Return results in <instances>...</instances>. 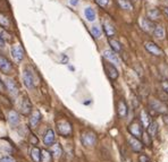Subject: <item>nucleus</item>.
I'll return each instance as SVG.
<instances>
[{"mask_svg":"<svg viewBox=\"0 0 168 162\" xmlns=\"http://www.w3.org/2000/svg\"><path fill=\"white\" fill-rule=\"evenodd\" d=\"M161 87H162L164 92H166L168 94V81H162L161 82Z\"/></svg>","mask_w":168,"mask_h":162,"instance_id":"obj_36","label":"nucleus"},{"mask_svg":"<svg viewBox=\"0 0 168 162\" xmlns=\"http://www.w3.org/2000/svg\"><path fill=\"white\" fill-rule=\"evenodd\" d=\"M96 141H97V136L93 132H84L82 133V136H81V142L84 146L90 147V146H93L96 144Z\"/></svg>","mask_w":168,"mask_h":162,"instance_id":"obj_3","label":"nucleus"},{"mask_svg":"<svg viewBox=\"0 0 168 162\" xmlns=\"http://www.w3.org/2000/svg\"><path fill=\"white\" fill-rule=\"evenodd\" d=\"M164 13L166 14V16H168V7L165 8V9H164Z\"/></svg>","mask_w":168,"mask_h":162,"instance_id":"obj_42","label":"nucleus"},{"mask_svg":"<svg viewBox=\"0 0 168 162\" xmlns=\"http://www.w3.org/2000/svg\"><path fill=\"white\" fill-rule=\"evenodd\" d=\"M147 129H148V130H147L148 134H149L151 137H156L158 133V124L156 121H151L149 126L147 127Z\"/></svg>","mask_w":168,"mask_h":162,"instance_id":"obj_22","label":"nucleus"},{"mask_svg":"<svg viewBox=\"0 0 168 162\" xmlns=\"http://www.w3.org/2000/svg\"><path fill=\"white\" fill-rule=\"evenodd\" d=\"M132 1H133V2H136V1H138V0H132Z\"/></svg>","mask_w":168,"mask_h":162,"instance_id":"obj_43","label":"nucleus"},{"mask_svg":"<svg viewBox=\"0 0 168 162\" xmlns=\"http://www.w3.org/2000/svg\"><path fill=\"white\" fill-rule=\"evenodd\" d=\"M6 91V86H5V83L1 81V78H0V92H5Z\"/></svg>","mask_w":168,"mask_h":162,"instance_id":"obj_38","label":"nucleus"},{"mask_svg":"<svg viewBox=\"0 0 168 162\" xmlns=\"http://www.w3.org/2000/svg\"><path fill=\"white\" fill-rule=\"evenodd\" d=\"M8 121L11 125H17L19 122V116L16 111H9L8 113Z\"/></svg>","mask_w":168,"mask_h":162,"instance_id":"obj_25","label":"nucleus"},{"mask_svg":"<svg viewBox=\"0 0 168 162\" xmlns=\"http://www.w3.org/2000/svg\"><path fill=\"white\" fill-rule=\"evenodd\" d=\"M102 26H104V31H105V33L107 34L108 38H111V36H114L116 34L115 27H114V25H112L110 22H108V21H104Z\"/></svg>","mask_w":168,"mask_h":162,"instance_id":"obj_13","label":"nucleus"},{"mask_svg":"<svg viewBox=\"0 0 168 162\" xmlns=\"http://www.w3.org/2000/svg\"><path fill=\"white\" fill-rule=\"evenodd\" d=\"M0 70L4 74H10L13 72V65L6 57L0 55Z\"/></svg>","mask_w":168,"mask_h":162,"instance_id":"obj_9","label":"nucleus"},{"mask_svg":"<svg viewBox=\"0 0 168 162\" xmlns=\"http://www.w3.org/2000/svg\"><path fill=\"white\" fill-rule=\"evenodd\" d=\"M117 2L119 5V7L124 10H132L133 9V5L130 0H117Z\"/></svg>","mask_w":168,"mask_h":162,"instance_id":"obj_27","label":"nucleus"},{"mask_svg":"<svg viewBox=\"0 0 168 162\" xmlns=\"http://www.w3.org/2000/svg\"><path fill=\"white\" fill-rule=\"evenodd\" d=\"M31 156L34 162H41V151L39 147H33L31 151Z\"/></svg>","mask_w":168,"mask_h":162,"instance_id":"obj_26","label":"nucleus"},{"mask_svg":"<svg viewBox=\"0 0 168 162\" xmlns=\"http://www.w3.org/2000/svg\"><path fill=\"white\" fill-rule=\"evenodd\" d=\"M161 13L159 9L157 8H153V9H149L147 11V18L150 19L151 22H154V21H158L159 17H160Z\"/></svg>","mask_w":168,"mask_h":162,"instance_id":"obj_19","label":"nucleus"},{"mask_svg":"<svg viewBox=\"0 0 168 162\" xmlns=\"http://www.w3.org/2000/svg\"><path fill=\"white\" fill-rule=\"evenodd\" d=\"M0 162H16L11 156H5V158L0 159Z\"/></svg>","mask_w":168,"mask_h":162,"instance_id":"obj_37","label":"nucleus"},{"mask_svg":"<svg viewBox=\"0 0 168 162\" xmlns=\"http://www.w3.org/2000/svg\"><path fill=\"white\" fill-rule=\"evenodd\" d=\"M69 4H71L72 6H76V5L79 4V0H71Z\"/></svg>","mask_w":168,"mask_h":162,"instance_id":"obj_40","label":"nucleus"},{"mask_svg":"<svg viewBox=\"0 0 168 162\" xmlns=\"http://www.w3.org/2000/svg\"><path fill=\"white\" fill-rule=\"evenodd\" d=\"M23 82H24V85H25L27 89H30V90L34 89L35 84H37V82H35V76H34L33 73L31 72V70H29V69H25L24 73H23Z\"/></svg>","mask_w":168,"mask_h":162,"instance_id":"obj_4","label":"nucleus"},{"mask_svg":"<svg viewBox=\"0 0 168 162\" xmlns=\"http://www.w3.org/2000/svg\"><path fill=\"white\" fill-rule=\"evenodd\" d=\"M5 86H6V89H8V91L10 92V94L13 95L18 94V86H17L15 81L8 78L7 81H6V85H5Z\"/></svg>","mask_w":168,"mask_h":162,"instance_id":"obj_14","label":"nucleus"},{"mask_svg":"<svg viewBox=\"0 0 168 162\" xmlns=\"http://www.w3.org/2000/svg\"><path fill=\"white\" fill-rule=\"evenodd\" d=\"M104 57L109 62H111L112 65H119V59H118L116 52H114L112 50H105L104 51Z\"/></svg>","mask_w":168,"mask_h":162,"instance_id":"obj_12","label":"nucleus"},{"mask_svg":"<svg viewBox=\"0 0 168 162\" xmlns=\"http://www.w3.org/2000/svg\"><path fill=\"white\" fill-rule=\"evenodd\" d=\"M140 120H141L142 127L147 128V127H148V126L150 125V122L152 121V119H151L150 115L148 112H147L146 110H142V111H141V115H140Z\"/></svg>","mask_w":168,"mask_h":162,"instance_id":"obj_17","label":"nucleus"},{"mask_svg":"<svg viewBox=\"0 0 168 162\" xmlns=\"http://www.w3.org/2000/svg\"><path fill=\"white\" fill-rule=\"evenodd\" d=\"M53 142H55V132L53 129H47V132L45 133V136H43V143L45 145H53Z\"/></svg>","mask_w":168,"mask_h":162,"instance_id":"obj_15","label":"nucleus"},{"mask_svg":"<svg viewBox=\"0 0 168 162\" xmlns=\"http://www.w3.org/2000/svg\"><path fill=\"white\" fill-rule=\"evenodd\" d=\"M127 141H128V144H130L131 149L134 152H141L142 151V149H143V144H142L141 141H139V138H136V137H134V136H130V137L127 138Z\"/></svg>","mask_w":168,"mask_h":162,"instance_id":"obj_10","label":"nucleus"},{"mask_svg":"<svg viewBox=\"0 0 168 162\" xmlns=\"http://www.w3.org/2000/svg\"><path fill=\"white\" fill-rule=\"evenodd\" d=\"M142 140H143V143L144 145L147 146H151V143H152V141H151V136L148 134V132H143L142 133Z\"/></svg>","mask_w":168,"mask_h":162,"instance_id":"obj_30","label":"nucleus"},{"mask_svg":"<svg viewBox=\"0 0 168 162\" xmlns=\"http://www.w3.org/2000/svg\"><path fill=\"white\" fill-rule=\"evenodd\" d=\"M104 68H105V72L107 74L109 78L111 79V81H116V79L118 78V70H117V68L111 64V62H109V61H106L105 64H104Z\"/></svg>","mask_w":168,"mask_h":162,"instance_id":"obj_6","label":"nucleus"},{"mask_svg":"<svg viewBox=\"0 0 168 162\" xmlns=\"http://www.w3.org/2000/svg\"><path fill=\"white\" fill-rule=\"evenodd\" d=\"M40 120H41V113H40V111H37V110L33 111L30 118V125L32 126V128H35L37 125H39Z\"/></svg>","mask_w":168,"mask_h":162,"instance_id":"obj_18","label":"nucleus"},{"mask_svg":"<svg viewBox=\"0 0 168 162\" xmlns=\"http://www.w3.org/2000/svg\"><path fill=\"white\" fill-rule=\"evenodd\" d=\"M144 47H146V49L148 52H150L151 55H153V56H162L164 55V51L158 47L156 43H153V42L151 41H148L144 43Z\"/></svg>","mask_w":168,"mask_h":162,"instance_id":"obj_8","label":"nucleus"},{"mask_svg":"<svg viewBox=\"0 0 168 162\" xmlns=\"http://www.w3.org/2000/svg\"><path fill=\"white\" fill-rule=\"evenodd\" d=\"M128 132L131 133L132 136H134L136 138H140L142 136V133H143V127L140 121L138 120H134L133 122L130 124L128 126Z\"/></svg>","mask_w":168,"mask_h":162,"instance_id":"obj_5","label":"nucleus"},{"mask_svg":"<svg viewBox=\"0 0 168 162\" xmlns=\"http://www.w3.org/2000/svg\"><path fill=\"white\" fill-rule=\"evenodd\" d=\"M53 154L55 158H60L61 154H63V149L60 146L59 144H55V146L53 147Z\"/></svg>","mask_w":168,"mask_h":162,"instance_id":"obj_31","label":"nucleus"},{"mask_svg":"<svg viewBox=\"0 0 168 162\" xmlns=\"http://www.w3.org/2000/svg\"><path fill=\"white\" fill-rule=\"evenodd\" d=\"M56 127H57V130L61 136H71L72 133H73V128H72V125L69 121L65 120V119H61V120L57 121L56 124Z\"/></svg>","mask_w":168,"mask_h":162,"instance_id":"obj_1","label":"nucleus"},{"mask_svg":"<svg viewBox=\"0 0 168 162\" xmlns=\"http://www.w3.org/2000/svg\"><path fill=\"white\" fill-rule=\"evenodd\" d=\"M24 50L21 44H15L11 48V57L16 62H21L24 59Z\"/></svg>","mask_w":168,"mask_h":162,"instance_id":"obj_7","label":"nucleus"},{"mask_svg":"<svg viewBox=\"0 0 168 162\" xmlns=\"http://www.w3.org/2000/svg\"><path fill=\"white\" fill-rule=\"evenodd\" d=\"M0 47H1V48H4L5 47V41L1 39V36H0Z\"/></svg>","mask_w":168,"mask_h":162,"instance_id":"obj_41","label":"nucleus"},{"mask_svg":"<svg viewBox=\"0 0 168 162\" xmlns=\"http://www.w3.org/2000/svg\"><path fill=\"white\" fill-rule=\"evenodd\" d=\"M0 27H2L5 30H9L11 27L10 18L8 16L0 15Z\"/></svg>","mask_w":168,"mask_h":162,"instance_id":"obj_23","label":"nucleus"},{"mask_svg":"<svg viewBox=\"0 0 168 162\" xmlns=\"http://www.w3.org/2000/svg\"><path fill=\"white\" fill-rule=\"evenodd\" d=\"M21 111L23 115H30V112L32 111V104H31L29 98H25L22 102V106H21Z\"/></svg>","mask_w":168,"mask_h":162,"instance_id":"obj_20","label":"nucleus"},{"mask_svg":"<svg viewBox=\"0 0 168 162\" xmlns=\"http://www.w3.org/2000/svg\"><path fill=\"white\" fill-rule=\"evenodd\" d=\"M91 34L93 35V38L99 39V38L101 36V34H102V32H101L100 27H98V26H92V27H91Z\"/></svg>","mask_w":168,"mask_h":162,"instance_id":"obj_32","label":"nucleus"},{"mask_svg":"<svg viewBox=\"0 0 168 162\" xmlns=\"http://www.w3.org/2000/svg\"><path fill=\"white\" fill-rule=\"evenodd\" d=\"M152 34L154 35V38L159 39V40H162V39H165V36H166L165 28H164V26H161V25H156Z\"/></svg>","mask_w":168,"mask_h":162,"instance_id":"obj_21","label":"nucleus"},{"mask_svg":"<svg viewBox=\"0 0 168 162\" xmlns=\"http://www.w3.org/2000/svg\"><path fill=\"white\" fill-rule=\"evenodd\" d=\"M149 107L150 109L153 110L154 112L161 113V115H164L165 112L168 111L167 106L165 104L164 102H161L160 100H157V99H151L149 101Z\"/></svg>","mask_w":168,"mask_h":162,"instance_id":"obj_2","label":"nucleus"},{"mask_svg":"<svg viewBox=\"0 0 168 162\" xmlns=\"http://www.w3.org/2000/svg\"><path fill=\"white\" fill-rule=\"evenodd\" d=\"M0 36H1V39H2L5 42L11 41V39H13V35H11L9 32H7V30L2 28V27H0Z\"/></svg>","mask_w":168,"mask_h":162,"instance_id":"obj_29","label":"nucleus"},{"mask_svg":"<svg viewBox=\"0 0 168 162\" xmlns=\"http://www.w3.org/2000/svg\"><path fill=\"white\" fill-rule=\"evenodd\" d=\"M41 161L42 162H50L51 161V155H50V153H49L48 151H43L41 154Z\"/></svg>","mask_w":168,"mask_h":162,"instance_id":"obj_33","label":"nucleus"},{"mask_svg":"<svg viewBox=\"0 0 168 162\" xmlns=\"http://www.w3.org/2000/svg\"><path fill=\"white\" fill-rule=\"evenodd\" d=\"M109 44H110V47H111V49L114 52H120L122 51V44H120L119 41H117V40H115V39H111L109 38Z\"/></svg>","mask_w":168,"mask_h":162,"instance_id":"obj_24","label":"nucleus"},{"mask_svg":"<svg viewBox=\"0 0 168 162\" xmlns=\"http://www.w3.org/2000/svg\"><path fill=\"white\" fill-rule=\"evenodd\" d=\"M140 24H141V28L144 31V32H147V33H152L153 30H154V26H156L154 23L151 22V21L148 18H142Z\"/></svg>","mask_w":168,"mask_h":162,"instance_id":"obj_11","label":"nucleus"},{"mask_svg":"<svg viewBox=\"0 0 168 162\" xmlns=\"http://www.w3.org/2000/svg\"><path fill=\"white\" fill-rule=\"evenodd\" d=\"M109 1H110V0H96V2H97V4L102 8L107 7L108 4H109Z\"/></svg>","mask_w":168,"mask_h":162,"instance_id":"obj_34","label":"nucleus"},{"mask_svg":"<svg viewBox=\"0 0 168 162\" xmlns=\"http://www.w3.org/2000/svg\"><path fill=\"white\" fill-rule=\"evenodd\" d=\"M84 15H85L86 19H88L89 22H93L94 19H96V11L91 7H88L84 9Z\"/></svg>","mask_w":168,"mask_h":162,"instance_id":"obj_28","label":"nucleus"},{"mask_svg":"<svg viewBox=\"0 0 168 162\" xmlns=\"http://www.w3.org/2000/svg\"><path fill=\"white\" fill-rule=\"evenodd\" d=\"M139 162H151L149 156H147L146 154H141L139 156Z\"/></svg>","mask_w":168,"mask_h":162,"instance_id":"obj_35","label":"nucleus"},{"mask_svg":"<svg viewBox=\"0 0 168 162\" xmlns=\"http://www.w3.org/2000/svg\"><path fill=\"white\" fill-rule=\"evenodd\" d=\"M117 112H118V116L120 118H125L127 116V112H128V109H127V106L124 100H120L117 104Z\"/></svg>","mask_w":168,"mask_h":162,"instance_id":"obj_16","label":"nucleus"},{"mask_svg":"<svg viewBox=\"0 0 168 162\" xmlns=\"http://www.w3.org/2000/svg\"><path fill=\"white\" fill-rule=\"evenodd\" d=\"M162 119H164V122L166 125H168V111L167 112L164 113V116H162Z\"/></svg>","mask_w":168,"mask_h":162,"instance_id":"obj_39","label":"nucleus"}]
</instances>
